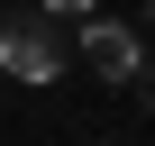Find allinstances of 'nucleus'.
I'll use <instances>...</instances> for the list:
<instances>
[{"instance_id":"nucleus-1","label":"nucleus","mask_w":155,"mask_h":146,"mask_svg":"<svg viewBox=\"0 0 155 146\" xmlns=\"http://www.w3.org/2000/svg\"><path fill=\"white\" fill-rule=\"evenodd\" d=\"M0 73H9V82H55V73H64V37L37 18V9H9V18H0Z\"/></svg>"},{"instance_id":"nucleus-2","label":"nucleus","mask_w":155,"mask_h":146,"mask_svg":"<svg viewBox=\"0 0 155 146\" xmlns=\"http://www.w3.org/2000/svg\"><path fill=\"white\" fill-rule=\"evenodd\" d=\"M82 55H91V73H101V82H137V73H146L137 28H119V18H82Z\"/></svg>"},{"instance_id":"nucleus-3","label":"nucleus","mask_w":155,"mask_h":146,"mask_svg":"<svg viewBox=\"0 0 155 146\" xmlns=\"http://www.w3.org/2000/svg\"><path fill=\"white\" fill-rule=\"evenodd\" d=\"M37 9H55V18H91V0H37Z\"/></svg>"},{"instance_id":"nucleus-4","label":"nucleus","mask_w":155,"mask_h":146,"mask_svg":"<svg viewBox=\"0 0 155 146\" xmlns=\"http://www.w3.org/2000/svg\"><path fill=\"white\" fill-rule=\"evenodd\" d=\"M137 82H146V110H155V64H146V73H137Z\"/></svg>"},{"instance_id":"nucleus-5","label":"nucleus","mask_w":155,"mask_h":146,"mask_svg":"<svg viewBox=\"0 0 155 146\" xmlns=\"http://www.w3.org/2000/svg\"><path fill=\"white\" fill-rule=\"evenodd\" d=\"M137 9H146V18H155V0H137Z\"/></svg>"}]
</instances>
